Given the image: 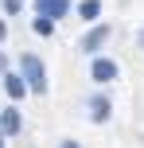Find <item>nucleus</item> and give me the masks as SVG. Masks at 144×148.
<instances>
[{
  "mask_svg": "<svg viewBox=\"0 0 144 148\" xmlns=\"http://www.w3.org/2000/svg\"><path fill=\"white\" fill-rule=\"evenodd\" d=\"M109 113H113V105H109V97H90V121L93 125H101V121H109Z\"/></svg>",
  "mask_w": 144,
  "mask_h": 148,
  "instance_id": "nucleus-5",
  "label": "nucleus"
},
{
  "mask_svg": "<svg viewBox=\"0 0 144 148\" xmlns=\"http://www.w3.org/2000/svg\"><path fill=\"white\" fill-rule=\"evenodd\" d=\"M0 4H4V12H12V16H16V12L23 8V0H0Z\"/></svg>",
  "mask_w": 144,
  "mask_h": 148,
  "instance_id": "nucleus-10",
  "label": "nucleus"
},
{
  "mask_svg": "<svg viewBox=\"0 0 144 148\" xmlns=\"http://www.w3.org/2000/svg\"><path fill=\"white\" fill-rule=\"evenodd\" d=\"M27 90H31V86H27V78H23V74H4V94L12 97V101H20Z\"/></svg>",
  "mask_w": 144,
  "mask_h": 148,
  "instance_id": "nucleus-4",
  "label": "nucleus"
},
{
  "mask_svg": "<svg viewBox=\"0 0 144 148\" xmlns=\"http://www.w3.org/2000/svg\"><path fill=\"white\" fill-rule=\"evenodd\" d=\"M20 125H23V121H20V109H16V105H8V109L0 113V133L16 136V133H20Z\"/></svg>",
  "mask_w": 144,
  "mask_h": 148,
  "instance_id": "nucleus-7",
  "label": "nucleus"
},
{
  "mask_svg": "<svg viewBox=\"0 0 144 148\" xmlns=\"http://www.w3.org/2000/svg\"><path fill=\"white\" fill-rule=\"evenodd\" d=\"M78 16H82V20H98L101 4H98V0H82V4H78Z\"/></svg>",
  "mask_w": 144,
  "mask_h": 148,
  "instance_id": "nucleus-8",
  "label": "nucleus"
},
{
  "mask_svg": "<svg viewBox=\"0 0 144 148\" xmlns=\"http://www.w3.org/2000/svg\"><path fill=\"white\" fill-rule=\"evenodd\" d=\"M31 27H35V35H51V31H55V20H51V16H39Z\"/></svg>",
  "mask_w": 144,
  "mask_h": 148,
  "instance_id": "nucleus-9",
  "label": "nucleus"
},
{
  "mask_svg": "<svg viewBox=\"0 0 144 148\" xmlns=\"http://www.w3.org/2000/svg\"><path fill=\"white\" fill-rule=\"evenodd\" d=\"M105 39H109V23H98V27H93L90 35L82 39V51H86V55H93V51H101V47H105Z\"/></svg>",
  "mask_w": 144,
  "mask_h": 148,
  "instance_id": "nucleus-2",
  "label": "nucleus"
},
{
  "mask_svg": "<svg viewBox=\"0 0 144 148\" xmlns=\"http://www.w3.org/2000/svg\"><path fill=\"white\" fill-rule=\"evenodd\" d=\"M90 74H93V82H113V78H117V62H109V59H93Z\"/></svg>",
  "mask_w": 144,
  "mask_h": 148,
  "instance_id": "nucleus-6",
  "label": "nucleus"
},
{
  "mask_svg": "<svg viewBox=\"0 0 144 148\" xmlns=\"http://www.w3.org/2000/svg\"><path fill=\"white\" fill-rule=\"evenodd\" d=\"M70 8V0H35V12L39 16H51V20H62Z\"/></svg>",
  "mask_w": 144,
  "mask_h": 148,
  "instance_id": "nucleus-3",
  "label": "nucleus"
},
{
  "mask_svg": "<svg viewBox=\"0 0 144 148\" xmlns=\"http://www.w3.org/2000/svg\"><path fill=\"white\" fill-rule=\"evenodd\" d=\"M20 74L27 78L31 94H47V66L35 59V55H23V62H20Z\"/></svg>",
  "mask_w": 144,
  "mask_h": 148,
  "instance_id": "nucleus-1",
  "label": "nucleus"
}]
</instances>
